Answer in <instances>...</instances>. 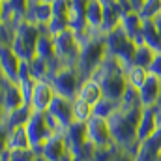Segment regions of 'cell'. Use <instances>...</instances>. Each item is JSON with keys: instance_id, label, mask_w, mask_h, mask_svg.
<instances>
[{"instance_id": "6da1fadb", "label": "cell", "mask_w": 161, "mask_h": 161, "mask_svg": "<svg viewBox=\"0 0 161 161\" xmlns=\"http://www.w3.org/2000/svg\"><path fill=\"white\" fill-rule=\"evenodd\" d=\"M142 114V107H133L125 109L122 107L109 118L111 133H113V142L124 150L129 152L133 158L139 152V142H137V129H139V120Z\"/></svg>"}, {"instance_id": "7a4b0ae2", "label": "cell", "mask_w": 161, "mask_h": 161, "mask_svg": "<svg viewBox=\"0 0 161 161\" xmlns=\"http://www.w3.org/2000/svg\"><path fill=\"white\" fill-rule=\"evenodd\" d=\"M107 56H109V53H107L105 36L101 32H96L84 43H80V54H79V60H77L75 68L80 73V77L86 80L96 73V69L103 64V60Z\"/></svg>"}, {"instance_id": "3957f363", "label": "cell", "mask_w": 161, "mask_h": 161, "mask_svg": "<svg viewBox=\"0 0 161 161\" xmlns=\"http://www.w3.org/2000/svg\"><path fill=\"white\" fill-rule=\"evenodd\" d=\"M41 36V30L38 25L30 23V21H21L15 28L13 41H11V49L15 51V54L21 60H32L36 56V45Z\"/></svg>"}, {"instance_id": "277c9868", "label": "cell", "mask_w": 161, "mask_h": 161, "mask_svg": "<svg viewBox=\"0 0 161 161\" xmlns=\"http://www.w3.org/2000/svg\"><path fill=\"white\" fill-rule=\"evenodd\" d=\"M103 36H105L109 56H114L125 69L131 68L133 66V56H135V51H137V43L133 40H129L127 34L122 30L120 26L114 28L109 34H103Z\"/></svg>"}, {"instance_id": "5b68a950", "label": "cell", "mask_w": 161, "mask_h": 161, "mask_svg": "<svg viewBox=\"0 0 161 161\" xmlns=\"http://www.w3.org/2000/svg\"><path fill=\"white\" fill-rule=\"evenodd\" d=\"M51 84L56 92V96H62V97H68V99H75L77 94H79V88L82 84V77L77 71V68L73 66H64L60 68L53 77H51Z\"/></svg>"}, {"instance_id": "8992f818", "label": "cell", "mask_w": 161, "mask_h": 161, "mask_svg": "<svg viewBox=\"0 0 161 161\" xmlns=\"http://www.w3.org/2000/svg\"><path fill=\"white\" fill-rule=\"evenodd\" d=\"M53 41H54L56 58L62 62V66H73L75 68L80 54V41L77 38V34L73 30H66V32L53 36Z\"/></svg>"}, {"instance_id": "52a82bcc", "label": "cell", "mask_w": 161, "mask_h": 161, "mask_svg": "<svg viewBox=\"0 0 161 161\" xmlns=\"http://www.w3.org/2000/svg\"><path fill=\"white\" fill-rule=\"evenodd\" d=\"M26 133H28V139H30V146L38 152V156H41L43 144L54 135L51 131V127L47 125L45 113H34V116L26 124Z\"/></svg>"}, {"instance_id": "ba28073f", "label": "cell", "mask_w": 161, "mask_h": 161, "mask_svg": "<svg viewBox=\"0 0 161 161\" xmlns=\"http://www.w3.org/2000/svg\"><path fill=\"white\" fill-rule=\"evenodd\" d=\"M86 131H88V142L94 144L96 148H103V146H111L113 142V133H111V125L107 118H99V116H92L86 122Z\"/></svg>"}, {"instance_id": "9c48e42d", "label": "cell", "mask_w": 161, "mask_h": 161, "mask_svg": "<svg viewBox=\"0 0 161 161\" xmlns=\"http://www.w3.org/2000/svg\"><path fill=\"white\" fill-rule=\"evenodd\" d=\"M0 105H2V114H8L15 111L17 107L25 105L21 88L15 80H9L6 77H0Z\"/></svg>"}, {"instance_id": "30bf717a", "label": "cell", "mask_w": 161, "mask_h": 161, "mask_svg": "<svg viewBox=\"0 0 161 161\" xmlns=\"http://www.w3.org/2000/svg\"><path fill=\"white\" fill-rule=\"evenodd\" d=\"M47 113L58 122L62 131H66L75 122V118H73V101L68 99V97H62V96H54V99H53Z\"/></svg>"}, {"instance_id": "8fae6325", "label": "cell", "mask_w": 161, "mask_h": 161, "mask_svg": "<svg viewBox=\"0 0 161 161\" xmlns=\"http://www.w3.org/2000/svg\"><path fill=\"white\" fill-rule=\"evenodd\" d=\"M32 116H34V109L30 105H26V103L17 107L15 111H11L8 114H2V122H0L2 135H6L8 131H11L15 127H26V124L30 122Z\"/></svg>"}, {"instance_id": "7c38bea8", "label": "cell", "mask_w": 161, "mask_h": 161, "mask_svg": "<svg viewBox=\"0 0 161 161\" xmlns=\"http://www.w3.org/2000/svg\"><path fill=\"white\" fill-rule=\"evenodd\" d=\"M54 96H56V92H54L51 80H36L30 107L34 109V113H47Z\"/></svg>"}, {"instance_id": "4fadbf2b", "label": "cell", "mask_w": 161, "mask_h": 161, "mask_svg": "<svg viewBox=\"0 0 161 161\" xmlns=\"http://www.w3.org/2000/svg\"><path fill=\"white\" fill-rule=\"evenodd\" d=\"M64 137H66V144H68L69 154L75 156L77 152H80V150L88 144L86 124H82V122H73V124L64 131Z\"/></svg>"}, {"instance_id": "5bb4252c", "label": "cell", "mask_w": 161, "mask_h": 161, "mask_svg": "<svg viewBox=\"0 0 161 161\" xmlns=\"http://www.w3.org/2000/svg\"><path fill=\"white\" fill-rule=\"evenodd\" d=\"M21 62L23 60L15 54V51L9 45H0V71H2V77L17 82Z\"/></svg>"}, {"instance_id": "9a60e30c", "label": "cell", "mask_w": 161, "mask_h": 161, "mask_svg": "<svg viewBox=\"0 0 161 161\" xmlns=\"http://www.w3.org/2000/svg\"><path fill=\"white\" fill-rule=\"evenodd\" d=\"M69 154L64 133H54L41 148V156L47 161H62Z\"/></svg>"}, {"instance_id": "2e32d148", "label": "cell", "mask_w": 161, "mask_h": 161, "mask_svg": "<svg viewBox=\"0 0 161 161\" xmlns=\"http://www.w3.org/2000/svg\"><path fill=\"white\" fill-rule=\"evenodd\" d=\"M158 129V109L156 107H146L142 109L141 120H139V129H137V142L148 141Z\"/></svg>"}, {"instance_id": "e0dca14e", "label": "cell", "mask_w": 161, "mask_h": 161, "mask_svg": "<svg viewBox=\"0 0 161 161\" xmlns=\"http://www.w3.org/2000/svg\"><path fill=\"white\" fill-rule=\"evenodd\" d=\"M161 96V79L150 75L148 80L142 84V88L139 90V97H141V107L146 109V107H156L158 101H159Z\"/></svg>"}, {"instance_id": "ac0fdd59", "label": "cell", "mask_w": 161, "mask_h": 161, "mask_svg": "<svg viewBox=\"0 0 161 161\" xmlns=\"http://www.w3.org/2000/svg\"><path fill=\"white\" fill-rule=\"evenodd\" d=\"M137 45H148L150 49H154L156 53H161V36L154 25L152 19H142V30L139 34V38L135 40Z\"/></svg>"}, {"instance_id": "d6986e66", "label": "cell", "mask_w": 161, "mask_h": 161, "mask_svg": "<svg viewBox=\"0 0 161 161\" xmlns=\"http://www.w3.org/2000/svg\"><path fill=\"white\" fill-rule=\"evenodd\" d=\"M2 146H6L8 150L32 148V146H30L28 133H26V127H15V129L8 131L6 135H2Z\"/></svg>"}, {"instance_id": "ffe728a7", "label": "cell", "mask_w": 161, "mask_h": 161, "mask_svg": "<svg viewBox=\"0 0 161 161\" xmlns=\"http://www.w3.org/2000/svg\"><path fill=\"white\" fill-rule=\"evenodd\" d=\"M53 19V6L51 4H43L38 2L34 6H28V11H26V21L38 25V26H47Z\"/></svg>"}, {"instance_id": "44dd1931", "label": "cell", "mask_w": 161, "mask_h": 161, "mask_svg": "<svg viewBox=\"0 0 161 161\" xmlns=\"http://www.w3.org/2000/svg\"><path fill=\"white\" fill-rule=\"evenodd\" d=\"M120 28L127 34V38L129 40H137L139 38V34H141V30H142V17L139 15V11H127V13H124V17H122L120 21Z\"/></svg>"}, {"instance_id": "7402d4cb", "label": "cell", "mask_w": 161, "mask_h": 161, "mask_svg": "<svg viewBox=\"0 0 161 161\" xmlns=\"http://www.w3.org/2000/svg\"><path fill=\"white\" fill-rule=\"evenodd\" d=\"M86 23L92 32H101V25H103V2L101 0H88Z\"/></svg>"}, {"instance_id": "603a6c76", "label": "cell", "mask_w": 161, "mask_h": 161, "mask_svg": "<svg viewBox=\"0 0 161 161\" xmlns=\"http://www.w3.org/2000/svg\"><path fill=\"white\" fill-rule=\"evenodd\" d=\"M77 97H80L82 101H86V103H90V105L94 107V105H97V101L103 97V90H101V86H99L97 80L86 79V80H82V84H80Z\"/></svg>"}, {"instance_id": "cb8c5ba5", "label": "cell", "mask_w": 161, "mask_h": 161, "mask_svg": "<svg viewBox=\"0 0 161 161\" xmlns=\"http://www.w3.org/2000/svg\"><path fill=\"white\" fill-rule=\"evenodd\" d=\"M148 77H150L148 69H144V68H141V66H131V68H127V69H125L127 86H131V88L141 90V88H142V84L148 80Z\"/></svg>"}, {"instance_id": "d4e9b609", "label": "cell", "mask_w": 161, "mask_h": 161, "mask_svg": "<svg viewBox=\"0 0 161 161\" xmlns=\"http://www.w3.org/2000/svg\"><path fill=\"white\" fill-rule=\"evenodd\" d=\"M36 56L47 60V62L56 56V53H54V41H53L51 34H41L40 36L38 45H36Z\"/></svg>"}, {"instance_id": "484cf974", "label": "cell", "mask_w": 161, "mask_h": 161, "mask_svg": "<svg viewBox=\"0 0 161 161\" xmlns=\"http://www.w3.org/2000/svg\"><path fill=\"white\" fill-rule=\"evenodd\" d=\"M156 54L158 53L154 49H150L148 45H144V43L142 45H137V51H135V56H133V66H141V68L148 69L152 66Z\"/></svg>"}, {"instance_id": "4316f807", "label": "cell", "mask_w": 161, "mask_h": 161, "mask_svg": "<svg viewBox=\"0 0 161 161\" xmlns=\"http://www.w3.org/2000/svg\"><path fill=\"white\" fill-rule=\"evenodd\" d=\"M118 109H120V101H114V99H109V97H101L97 101V105H94V116L109 120Z\"/></svg>"}, {"instance_id": "83f0119b", "label": "cell", "mask_w": 161, "mask_h": 161, "mask_svg": "<svg viewBox=\"0 0 161 161\" xmlns=\"http://www.w3.org/2000/svg\"><path fill=\"white\" fill-rule=\"evenodd\" d=\"M28 66H30V75L34 80H49L51 75V68H49V62L34 56L32 60H28Z\"/></svg>"}, {"instance_id": "f1b7e54d", "label": "cell", "mask_w": 161, "mask_h": 161, "mask_svg": "<svg viewBox=\"0 0 161 161\" xmlns=\"http://www.w3.org/2000/svg\"><path fill=\"white\" fill-rule=\"evenodd\" d=\"M92 116H94V107L90 103L82 101L80 97H75L73 99V118H75V122L86 124Z\"/></svg>"}, {"instance_id": "f546056e", "label": "cell", "mask_w": 161, "mask_h": 161, "mask_svg": "<svg viewBox=\"0 0 161 161\" xmlns=\"http://www.w3.org/2000/svg\"><path fill=\"white\" fill-rule=\"evenodd\" d=\"M118 152H120V148H118L116 144L103 146V148H96L90 161H114V158H116Z\"/></svg>"}, {"instance_id": "4dcf8cb0", "label": "cell", "mask_w": 161, "mask_h": 161, "mask_svg": "<svg viewBox=\"0 0 161 161\" xmlns=\"http://www.w3.org/2000/svg\"><path fill=\"white\" fill-rule=\"evenodd\" d=\"M120 105L125 107V109H133V107H141V97H139V90L137 88H131L127 86L124 96L120 99Z\"/></svg>"}, {"instance_id": "1f68e13d", "label": "cell", "mask_w": 161, "mask_h": 161, "mask_svg": "<svg viewBox=\"0 0 161 161\" xmlns=\"http://www.w3.org/2000/svg\"><path fill=\"white\" fill-rule=\"evenodd\" d=\"M161 13V0H144L139 15L142 19H154L156 15Z\"/></svg>"}, {"instance_id": "d6a6232c", "label": "cell", "mask_w": 161, "mask_h": 161, "mask_svg": "<svg viewBox=\"0 0 161 161\" xmlns=\"http://www.w3.org/2000/svg\"><path fill=\"white\" fill-rule=\"evenodd\" d=\"M38 158V152L34 148H19V150H11L9 161H34Z\"/></svg>"}, {"instance_id": "836d02e7", "label": "cell", "mask_w": 161, "mask_h": 161, "mask_svg": "<svg viewBox=\"0 0 161 161\" xmlns=\"http://www.w3.org/2000/svg\"><path fill=\"white\" fill-rule=\"evenodd\" d=\"M19 88H21V94H23V101L26 105H30L32 101V94H34V86H36V80H23V82H17Z\"/></svg>"}, {"instance_id": "e575fe53", "label": "cell", "mask_w": 161, "mask_h": 161, "mask_svg": "<svg viewBox=\"0 0 161 161\" xmlns=\"http://www.w3.org/2000/svg\"><path fill=\"white\" fill-rule=\"evenodd\" d=\"M148 73H150V75H154V77H158V79H161V53L156 54V58H154L152 66L148 68Z\"/></svg>"}, {"instance_id": "d590c367", "label": "cell", "mask_w": 161, "mask_h": 161, "mask_svg": "<svg viewBox=\"0 0 161 161\" xmlns=\"http://www.w3.org/2000/svg\"><path fill=\"white\" fill-rule=\"evenodd\" d=\"M114 161H135V158H133L129 152H124V150H120V152L116 154Z\"/></svg>"}, {"instance_id": "8d00e7d4", "label": "cell", "mask_w": 161, "mask_h": 161, "mask_svg": "<svg viewBox=\"0 0 161 161\" xmlns=\"http://www.w3.org/2000/svg\"><path fill=\"white\" fill-rule=\"evenodd\" d=\"M152 21H154V25H156V28H158V32H159V36H161V13L159 15H156Z\"/></svg>"}, {"instance_id": "74e56055", "label": "cell", "mask_w": 161, "mask_h": 161, "mask_svg": "<svg viewBox=\"0 0 161 161\" xmlns=\"http://www.w3.org/2000/svg\"><path fill=\"white\" fill-rule=\"evenodd\" d=\"M62 161H73V158H71V154H68V156H66V158H64Z\"/></svg>"}, {"instance_id": "f35d334b", "label": "cell", "mask_w": 161, "mask_h": 161, "mask_svg": "<svg viewBox=\"0 0 161 161\" xmlns=\"http://www.w3.org/2000/svg\"><path fill=\"white\" fill-rule=\"evenodd\" d=\"M34 161H47V159H45L43 156H38V158H36V159H34Z\"/></svg>"}, {"instance_id": "ab89813d", "label": "cell", "mask_w": 161, "mask_h": 161, "mask_svg": "<svg viewBox=\"0 0 161 161\" xmlns=\"http://www.w3.org/2000/svg\"><path fill=\"white\" fill-rule=\"evenodd\" d=\"M40 2H43V4H53L54 0H40Z\"/></svg>"}, {"instance_id": "60d3db41", "label": "cell", "mask_w": 161, "mask_h": 161, "mask_svg": "<svg viewBox=\"0 0 161 161\" xmlns=\"http://www.w3.org/2000/svg\"><path fill=\"white\" fill-rule=\"evenodd\" d=\"M8 2H11V0H2V4H8Z\"/></svg>"}]
</instances>
